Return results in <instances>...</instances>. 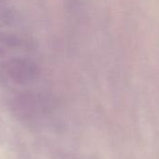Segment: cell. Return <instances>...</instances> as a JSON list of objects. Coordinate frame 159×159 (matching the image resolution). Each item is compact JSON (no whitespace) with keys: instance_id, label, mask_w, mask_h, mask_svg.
<instances>
[{"instance_id":"obj_1","label":"cell","mask_w":159,"mask_h":159,"mask_svg":"<svg viewBox=\"0 0 159 159\" xmlns=\"http://www.w3.org/2000/svg\"><path fill=\"white\" fill-rule=\"evenodd\" d=\"M39 66L28 58L13 57L0 64V78L6 83L24 85L39 76Z\"/></svg>"},{"instance_id":"obj_3","label":"cell","mask_w":159,"mask_h":159,"mask_svg":"<svg viewBox=\"0 0 159 159\" xmlns=\"http://www.w3.org/2000/svg\"><path fill=\"white\" fill-rule=\"evenodd\" d=\"M13 13L11 10L0 5V24H9L13 21Z\"/></svg>"},{"instance_id":"obj_2","label":"cell","mask_w":159,"mask_h":159,"mask_svg":"<svg viewBox=\"0 0 159 159\" xmlns=\"http://www.w3.org/2000/svg\"><path fill=\"white\" fill-rule=\"evenodd\" d=\"M30 42L24 37L13 33L0 32V56H4L10 52L28 49Z\"/></svg>"}]
</instances>
